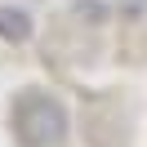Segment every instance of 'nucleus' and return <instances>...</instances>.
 Segmentation results:
<instances>
[{
    "instance_id": "1",
    "label": "nucleus",
    "mask_w": 147,
    "mask_h": 147,
    "mask_svg": "<svg viewBox=\"0 0 147 147\" xmlns=\"http://www.w3.org/2000/svg\"><path fill=\"white\" fill-rule=\"evenodd\" d=\"M13 129H18V143H27V147H58L67 138V111L49 94L31 89L13 107Z\"/></svg>"
},
{
    "instance_id": "2",
    "label": "nucleus",
    "mask_w": 147,
    "mask_h": 147,
    "mask_svg": "<svg viewBox=\"0 0 147 147\" xmlns=\"http://www.w3.org/2000/svg\"><path fill=\"white\" fill-rule=\"evenodd\" d=\"M0 36H5V40H27V36H31L27 13H18V9H0Z\"/></svg>"
}]
</instances>
